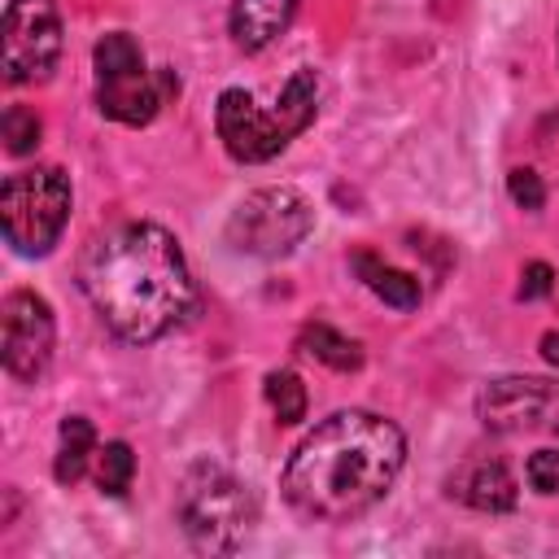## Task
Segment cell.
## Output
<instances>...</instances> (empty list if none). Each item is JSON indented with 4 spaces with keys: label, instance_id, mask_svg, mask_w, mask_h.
I'll return each instance as SVG.
<instances>
[{
    "label": "cell",
    "instance_id": "16",
    "mask_svg": "<svg viewBox=\"0 0 559 559\" xmlns=\"http://www.w3.org/2000/svg\"><path fill=\"white\" fill-rule=\"evenodd\" d=\"M262 393H266V402H271V411H275L280 424H301L306 419V384H301L297 371H288V367L266 371Z\"/></svg>",
    "mask_w": 559,
    "mask_h": 559
},
{
    "label": "cell",
    "instance_id": "15",
    "mask_svg": "<svg viewBox=\"0 0 559 559\" xmlns=\"http://www.w3.org/2000/svg\"><path fill=\"white\" fill-rule=\"evenodd\" d=\"M297 349L310 354L314 362L332 367V371H358L362 367V345L349 341L345 332L328 328V323H306L301 336H297Z\"/></svg>",
    "mask_w": 559,
    "mask_h": 559
},
{
    "label": "cell",
    "instance_id": "10",
    "mask_svg": "<svg viewBox=\"0 0 559 559\" xmlns=\"http://www.w3.org/2000/svg\"><path fill=\"white\" fill-rule=\"evenodd\" d=\"M52 345H57L52 306L31 288H13L0 306V362H4V371L22 384H35L52 362Z\"/></svg>",
    "mask_w": 559,
    "mask_h": 559
},
{
    "label": "cell",
    "instance_id": "14",
    "mask_svg": "<svg viewBox=\"0 0 559 559\" xmlns=\"http://www.w3.org/2000/svg\"><path fill=\"white\" fill-rule=\"evenodd\" d=\"M92 454H96V428H92V419L66 415V419H61V432H57V463H52V476H57L61 485L83 480Z\"/></svg>",
    "mask_w": 559,
    "mask_h": 559
},
{
    "label": "cell",
    "instance_id": "18",
    "mask_svg": "<svg viewBox=\"0 0 559 559\" xmlns=\"http://www.w3.org/2000/svg\"><path fill=\"white\" fill-rule=\"evenodd\" d=\"M0 135H4V148H9L13 157H26V153L39 148L44 122H39L35 109H26V105H9L4 118H0Z\"/></svg>",
    "mask_w": 559,
    "mask_h": 559
},
{
    "label": "cell",
    "instance_id": "17",
    "mask_svg": "<svg viewBox=\"0 0 559 559\" xmlns=\"http://www.w3.org/2000/svg\"><path fill=\"white\" fill-rule=\"evenodd\" d=\"M131 476H135V454H131V445H127V441H105V445L96 450V485H100V493L122 498V493L131 489Z\"/></svg>",
    "mask_w": 559,
    "mask_h": 559
},
{
    "label": "cell",
    "instance_id": "3",
    "mask_svg": "<svg viewBox=\"0 0 559 559\" xmlns=\"http://www.w3.org/2000/svg\"><path fill=\"white\" fill-rule=\"evenodd\" d=\"M319 114V74L310 66L293 70V79L284 83L275 109H262L253 100V92L245 87H223L218 105H214V127L223 148L253 166V162H271L275 153L288 148V140H297Z\"/></svg>",
    "mask_w": 559,
    "mask_h": 559
},
{
    "label": "cell",
    "instance_id": "22",
    "mask_svg": "<svg viewBox=\"0 0 559 559\" xmlns=\"http://www.w3.org/2000/svg\"><path fill=\"white\" fill-rule=\"evenodd\" d=\"M542 358H546L550 367H559V332H546V336H542Z\"/></svg>",
    "mask_w": 559,
    "mask_h": 559
},
{
    "label": "cell",
    "instance_id": "13",
    "mask_svg": "<svg viewBox=\"0 0 559 559\" xmlns=\"http://www.w3.org/2000/svg\"><path fill=\"white\" fill-rule=\"evenodd\" d=\"M349 266H354V275H358L384 306H393V310H415V306L424 301V288H419L415 275L389 266L384 258H376V253H367V249H358V253L349 258Z\"/></svg>",
    "mask_w": 559,
    "mask_h": 559
},
{
    "label": "cell",
    "instance_id": "12",
    "mask_svg": "<svg viewBox=\"0 0 559 559\" xmlns=\"http://www.w3.org/2000/svg\"><path fill=\"white\" fill-rule=\"evenodd\" d=\"M293 17H297V0H231L227 31L240 52H262L288 31Z\"/></svg>",
    "mask_w": 559,
    "mask_h": 559
},
{
    "label": "cell",
    "instance_id": "5",
    "mask_svg": "<svg viewBox=\"0 0 559 559\" xmlns=\"http://www.w3.org/2000/svg\"><path fill=\"white\" fill-rule=\"evenodd\" d=\"M96 66V109L122 127H144L157 118L162 100L179 92L175 70H148L140 44L127 31H109L92 48Z\"/></svg>",
    "mask_w": 559,
    "mask_h": 559
},
{
    "label": "cell",
    "instance_id": "1",
    "mask_svg": "<svg viewBox=\"0 0 559 559\" xmlns=\"http://www.w3.org/2000/svg\"><path fill=\"white\" fill-rule=\"evenodd\" d=\"M79 288L96 319L131 345H148L197 314V284L179 240L157 223H118L79 258Z\"/></svg>",
    "mask_w": 559,
    "mask_h": 559
},
{
    "label": "cell",
    "instance_id": "6",
    "mask_svg": "<svg viewBox=\"0 0 559 559\" xmlns=\"http://www.w3.org/2000/svg\"><path fill=\"white\" fill-rule=\"evenodd\" d=\"M70 175L61 166H31L4 179L0 188V227L13 253L22 258H44L70 218Z\"/></svg>",
    "mask_w": 559,
    "mask_h": 559
},
{
    "label": "cell",
    "instance_id": "7",
    "mask_svg": "<svg viewBox=\"0 0 559 559\" xmlns=\"http://www.w3.org/2000/svg\"><path fill=\"white\" fill-rule=\"evenodd\" d=\"M314 227V205L297 188H258L227 218V245L249 258H284Z\"/></svg>",
    "mask_w": 559,
    "mask_h": 559
},
{
    "label": "cell",
    "instance_id": "11",
    "mask_svg": "<svg viewBox=\"0 0 559 559\" xmlns=\"http://www.w3.org/2000/svg\"><path fill=\"white\" fill-rule=\"evenodd\" d=\"M445 493H450L454 502H463V507H472V511H489V515L515 511V502H520V489H515L511 467H507L502 459H489V454L459 463V467L450 472V480H445Z\"/></svg>",
    "mask_w": 559,
    "mask_h": 559
},
{
    "label": "cell",
    "instance_id": "9",
    "mask_svg": "<svg viewBox=\"0 0 559 559\" xmlns=\"http://www.w3.org/2000/svg\"><path fill=\"white\" fill-rule=\"evenodd\" d=\"M61 57V13L52 0H9L4 4V79L44 83Z\"/></svg>",
    "mask_w": 559,
    "mask_h": 559
},
{
    "label": "cell",
    "instance_id": "2",
    "mask_svg": "<svg viewBox=\"0 0 559 559\" xmlns=\"http://www.w3.org/2000/svg\"><path fill=\"white\" fill-rule=\"evenodd\" d=\"M406 437L376 411H336L319 419L288 454L280 489L293 511L323 524L367 515L397 480Z\"/></svg>",
    "mask_w": 559,
    "mask_h": 559
},
{
    "label": "cell",
    "instance_id": "20",
    "mask_svg": "<svg viewBox=\"0 0 559 559\" xmlns=\"http://www.w3.org/2000/svg\"><path fill=\"white\" fill-rule=\"evenodd\" d=\"M524 476L533 493H546V498L559 493V450H533L524 463Z\"/></svg>",
    "mask_w": 559,
    "mask_h": 559
},
{
    "label": "cell",
    "instance_id": "19",
    "mask_svg": "<svg viewBox=\"0 0 559 559\" xmlns=\"http://www.w3.org/2000/svg\"><path fill=\"white\" fill-rule=\"evenodd\" d=\"M507 192H511V201H515L520 210H528V214H537V210L546 205V183H542V175H537L533 166H515V170L507 175Z\"/></svg>",
    "mask_w": 559,
    "mask_h": 559
},
{
    "label": "cell",
    "instance_id": "21",
    "mask_svg": "<svg viewBox=\"0 0 559 559\" xmlns=\"http://www.w3.org/2000/svg\"><path fill=\"white\" fill-rule=\"evenodd\" d=\"M550 288H555L550 262H528L524 275H520V301H537V297H546Z\"/></svg>",
    "mask_w": 559,
    "mask_h": 559
},
{
    "label": "cell",
    "instance_id": "23",
    "mask_svg": "<svg viewBox=\"0 0 559 559\" xmlns=\"http://www.w3.org/2000/svg\"><path fill=\"white\" fill-rule=\"evenodd\" d=\"M555 44H559V31H555Z\"/></svg>",
    "mask_w": 559,
    "mask_h": 559
},
{
    "label": "cell",
    "instance_id": "4",
    "mask_svg": "<svg viewBox=\"0 0 559 559\" xmlns=\"http://www.w3.org/2000/svg\"><path fill=\"white\" fill-rule=\"evenodd\" d=\"M175 515L188 533V542L205 555H231L249 542L258 507L253 493L218 463L201 459L183 472L179 493H175Z\"/></svg>",
    "mask_w": 559,
    "mask_h": 559
},
{
    "label": "cell",
    "instance_id": "8",
    "mask_svg": "<svg viewBox=\"0 0 559 559\" xmlns=\"http://www.w3.org/2000/svg\"><path fill=\"white\" fill-rule=\"evenodd\" d=\"M476 419L498 437L546 432L559 437V380L542 376H498L476 393Z\"/></svg>",
    "mask_w": 559,
    "mask_h": 559
}]
</instances>
